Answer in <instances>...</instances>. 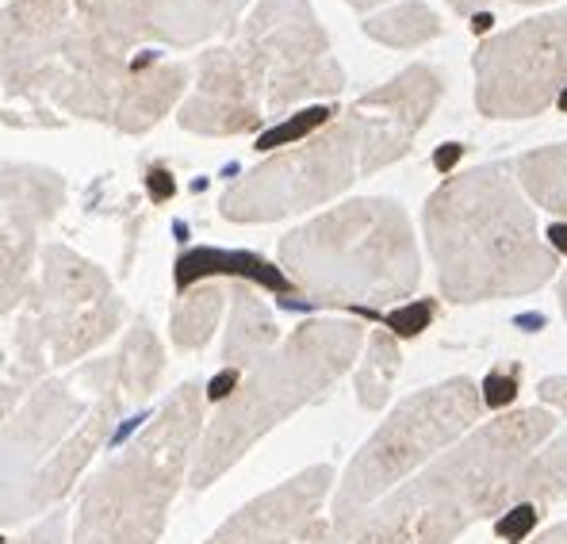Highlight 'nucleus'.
Masks as SVG:
<instances>
[{
  "label": "nucleus",
  "mask_w": 567,
  "mask_h": 544,
  "mask_svg": "<svg viewBox=\"0 0 567 544\" xmlns=\"http://www.w3.org/2000/svg\"><path fill=\"white\" fill-rule=\"evenodd\" d=\"M514 181L540 212L567 215V142L522 154L514 165Z\"/></svg>",
  "instance_id": "14"
},
{
  "label": "nucleus",
  "mask_w": 567,
  "mask_h": 544,
  "mask_svg": "<svg viewBox=\"0 0 567 544\" xmlns=\"http://www.w3.org/2000/svg\"><path fill=\"white\" fill-rule=\"evenodd\" d=\"M437 96L441 78L430 65H411L395 81L364 92L353 107L361 120V173H377L399 162L437 107Z\"/></svg>",
  "instance_id": "11"
},
{
  "label": "nucleus",
  "mask_w": 567,
  "mask_h": 544,
  "mask_svg": "<svg viewBox=\"0 0 567 544\" xmlns=\"http://www.w3.org/2000/svg\"><path fill=\"white\" fill-rule=\"evenodd\" d=\"M357 349H361V326L322 318V322L299 326L277 353L257 357L249 380L241 383L235 399H227L223 414L215 418L212 433L199 449L192 487H207L212 475L227 472L272 425H280L299 407L327 396L333 380L353 368Z\"/></svg>",
  "instance_id": "5"
},
{
  "label": "nucleus",
  "mask_w": 567,
  "mask_h": 544,
  "mask_svg": "<svg viewBox=\"0 0 567 544\" xmlns=\"http://www.w3.org/2000/svg\"><path fill=\"white\" fill-rule=\"evenodd\" d=\"M533 544H567V522L564 525H553L548 533H540V537L533 541Z\"/></svg>",
  "instance_id": "24"
},
{
  "label": "nucleus",
  "mask_w": 567,
  "mask_h": 544,
  "mask_svg": "<svg viewBox=\"0 0 567 544\" xmlns=\"http://www.w3.org/2000/svg\"><path fill=\"white\" fill-rule=\"evenodd\" d=\"M425 242L449 304L529 296L560 269L511 165H475L425 199Z\"/></svg>",
  "instance_id": "2"
},
{
  "label": "nucleus",
  "mask_w": 567,
  "mask_h": 544,
  "mask_svg": "<svg viewBox=\"0 0 567 544\" xmlns=\"http://www.w3.org/2000/svg\"><path fill=\"white\" fill-rule=\"evenodd\" d=\"M249 0H73V23L96 35L115 54L142 39L188 47L223 35L238 23Z\"/></svg>",
  "instance_id": "10"
},
{
  "label": "nucleus",
  "mask_w": 567,
  "mask_h": 544,
  "mask_svg": "<svg viewBox=\"0 0 567 544\" xmlns=\"http://www.w3.org/2000/svg\"><path fill=\"white\" fill-rule=\"evenodd\" d=\"M16 544H62V522H58V517H50L47 525H39L35 533H28V537L16 541Z\"/></svg>",
  "instance_id": "23"
},
{
  "label": "nucleus",
  "mask_w": 567,
  "mask_h": 544,
  "mask_svg": "<svg viewBox=\"0 0 567 544\" xmlns=\"http://www.w3.org/2000/svg\"><path fill=\"white\" fill-rule=\"evenodd\" d=\"M346 4L361 8V12H369V8H377V4H383V0H346Z\"/></svg>",
  "instance_id": "27"
},
{
  "label": "nucleus",
  "mask_w": 567,
  "mask_h": 544,
  "mask_svg": "<svg viewBox=\"0 0 567 544\" xmlns=\"http://www.w3.org/2000/svg\"><path fill=\"white\" fill-rule=\"evenodd\" d=\"M537 396L567 418V376H548V380H540Z\"/></svg>",
  "instance_id": "21"
},
{
  "label": "nucleus",
  "mask_w": 567,
  "mask_h": 544,
  "mask_svg": "<svg viewBox=\"0 0 567 544\" xmlns=\"http://www.w3.org/2000/svg\"><path fill=\"white\" fill-rule=\"evenodd\" d=\"M483 391H487V396H480V399L495 410L514 403V396H518V368H511V372H506V368H495V372L483 380Z\"/></svg>",
  "instance_id": "19"
},
{
  "label": "nucleus",
  "mask_w": 567,
  "mask_h": 544,
  "mask_svg": "<svg viewBox=\"0 0 567 544\" xmlns=\"http://www.w3.org/2000/svg\"><path fill=\"white\" fill-rule=\"evenodd\" d=\"M364 31H369L377 43L406 50V47H422L425 39L441 35V20L425 4H399L383 16H372V20L364 23Z\"/></svg>",
  "instance_id": "16"
},
{
  "label": "nucleus",
  "mask_w": 567,
  "mask_h": 544,
  "mask_svg": "<svg viewBox=\"0 0 567 544\" xmlns=\"http://www.w3.org/2000/svg\"><path fill=\"white\" fill-rule=\"evenodd\" d=\"M556 430V414L525 407L480 425L353 525L346 544H453L480 517L511 506L525 460Z\"/></svg>",
  "instance_id": "3"
},
{
  "label": "nucleus",
  "mask_w": 567,
  "mask_h": 544,
  "mask_svg": "<svg viewBox=\"0 0 567 544\" xmlns=\"http://www.w3.org/2000/svg\"><path fill=\"white\" fill-rule=\"evenodd\" d=\"M330 483L333 472L327 464L307 468L296 480L280 483L277 491L238 510L207 544H296L327 537V525L315 522V514H319Z\"/></svg>",
  "instance_id": "12"
},
{
  "label": "nucleus",
  "mask_w": 567,
  "mask_h": 544,
  "mask_svg": "<svg viewBox=\"0 0 567 544\" xmlns=\"http://www.w3.org/2000/svg\"><path fill=\"white\" fill-rule=\"evenodd\" d=\"M560 307H564V318H567V273H564V280H560Z\"/></svg>",
  "instance_id": "28"
},
{
  "label": "nucleus",
  "mask_w": 567,
  "mask_h": 544,
  "mask_svg": "<svg viewBox=\"0 0 567 544\" xmlns=\"http://www.w3.org/2000/svg\"><path fill=\"white\" fill-rule=\"evenodd\" d=\"M556 104H560V107H564V112H567V89L560 92V100H556Z\"/></svg>",
  "instance_id": "29"
},
{
  "label": "nucleus",
  "mask_w": 567,
  "mask_h": 544,
  "mask_svg": "<svg viewBox=\"0 0 567 544\" xmlns=\"http://www.w3.org/2000/svg\"><path fill=\"white\" fill-rule=\"evenodd\" d=\"M456 157H461V146H449V150H441V154L433 157V162H437V170H449V165H453Z\"/></svg>",
  "instance_id": "25"
},
{
  "label": "nucleus",
  "mask_w": 567,
  "mask_h": 544,
  "mask_svg": "<svg viewBox=\"0 0 567 544\" xmlns=\"http://www.w3.org/2000/svg\"><path fill=\"white\" fill-rule=\"evenodd\" d=\"M433 318V304H414V307H403V311H395L388 318V326L391 330H399L403 338H414V333H422L425 330V322Z\"/></svg>",
  "instance_id": "20"
},
{
  "label": "nucleus",
  "mask_w": 567,
  "mask_h": 544,
  "mask_svg": "<svg viewBox=\"0 0 567 544\" xmlns=\"http://www.w3.org/2000/svg\"><path fill=\"white\" fill-rule=\"evenodd\" d=\"M480 388L468 376H453V380L433 383L419 396L403 399L391 410L388 422L364 441L361 453L353 456L338 487V499H333V522L327 537L311 544H346L353 525L369 514L372 502L395 483H403L425 460L445 453L461 433H468L480 422Z\"/></svg>",
  "instance_id": "7"
},
{
  "label": "nucleus",
  "mask_w": 567,
  "mask_h": 544,
  "mask_svg": "<svg viewBox=\"0 0 567 544\" xmlns=\"http://www.w3.org/2000/svg\"><path fill=\"white\" fill-rule=\"evenodd\" d=\"M284 273L315 304L383 307L422 280L419 246L395 199H349L280 242Z\"/></svg>",
  "instance_id": "4"
},
{
  "label": "nucleus",
  "mask_w": 567,
  "mask_h": 544,
  "mask_svg": "<svg viewBox=\"0 0 567 544\" xmlns=\"http://www.w3.org/2000/svg\"><path fill=\"white\" fill-rule=\"evenodd\" d=\"M461 16H475L483 8H495V4H553V0H449Z\"/></svg>",
  "instance_id": "22"
},
{
  "label": "nucleus",
  "mask_w": 567,
  "mask_h": 544,
  "mask_svg": "<svg viewBox=\"0 0 567 544\" xmlns=\"http://www.w3.org/2000/svg\"><path fill=\"white\" fill-rule=\"evenodd\" d=\"M540 514H545V506H537V502H518V506H514L511 514H506L503 522L495 525L498 537L511 541V544H518V541L525 537V533H529L533 525L540 522Z\"/></svg>",
  "instance_id": "18"
},
{
  "label": "nucleus",
  "mask_w": 567,
  "mask_h": 544,
  "mask_svg": "<svg viewBox=\"0 0 567 544\" xmlns=\"http://www.w3.org/2000/svg\"><path fill=\"white\" fill-rule=\"evenodd\" d=\"M357 173H361V120L357 112H349L257 165L223 196V215L235 223L284 219V215L327 204L357 181Z\"/></svg>",
  "instance_id": "8"
},
{
  "label": "nucleus",
  "mask_w": 567,
  "mask_h": 544,
  "mask_svg": "<svg viewBox=\"0 0 567 544\" xmlns=\"http://www.w3.org/2000/svg\"><path fill=\"white\" fill-rule=\"evenodd\" d=\"M199 430L196 388H181L165 403L162 422L150 425L123 460L107 464L89 483L81 506L78 544H154L165 506L185 475L188 445Z\"/></svg>",
  "instance_id": "6"
},
{
  "label": "nucleus",
  "mask_w": 567,
  "mask_h": 544,
  "mask_svg": "<svg viewBox=\"0 0 567 544\" xmlns=\"http://www.w3.org/2000/svg\"><path fill=\"white\" fill-rule=\"evenodd\" d=\"M0 4H4V0H0Z\"/></svg>",
  "instance_id": "30"
},
{
  "label": "nucleus",
  "mask_w": 567,
  "mask_h": 544,
  "mask_svg": "<svg viewBox=\"0 0 567 544\" xmlns=\"http://www.w3.org/2000/svg\"><path fill=\"white\" fill-rule=\"evenodd\" d=\"M346 85L311 0H261L227 47L199 58V85L181 123L199 135H241Z\"/></svg>",
  "instance_id": "1"
},
{
  "label": "nucleus",
  "mask_w": 567,
  "mask_h": 544,
  "mask_svg": "<svg viewBox=\"0 0 567 544\" xmlns=\"http://www.w3.org/2000/svg\"><path fill=\"white\" fill-rule=\"evenodd\" d=\"M475 107L487 120L545 115L567 89V8L533 16L475 50Z\"/></svg>",
  "instance_id": "9"
},
{
  "label": "nucleus",
  "mask_w": 567,
  "mask_h": 544,
  "mask_svg": "<svg viewBox=\"0 0 567 544\" xmlns=\"http://www.w3.org/2000/svg\"><path fill=\"white\" fill-rule=\"evenodd\" d=\"M70 28V0H12L0 12V73L8 81L20 70L43 65Z\"/></svg>",
  "instance_id": "13"
},
{
  "label": "nucleus",
  "mask_w": 567,
  "mask_h": 544,
  "mask_svg": "<svg viewBox=\"0 0 567 544\" xmlns=\"http://www.w3.org/2000/svg\"><path fill=\"white\" fill-rule=\"evenodd\" d=\"M399 372V346L391 333L377 330L369 341V361L357 372V391H361V407L377 410L383 407V399L391 396V380Z\"/></svg>",
  "instance_id": "17"
},
{
  "label": "nucleus",
  "mask_w": 567,
  "mask_h": 544,
  "mask_svg": "<svg viewBox=\"0 0 567 544\" xmlns=\"http://www.w3.org/2000/svg\"><path fill=\"white\" fill-rule=\"evenodd\" d=\"M511 502H537V506L567 502V433L553 441L545 453L525 460L511 487Z\"/></svg>",
  "instance_id": "15"
},
{
  "label": "nucleus",
  "mask_w": 567,
  "mask_h": 544,
  "mask_svg": "<svg viewBox=\"0 0 567 544\" xmlns=\"http://www.w3.org/2000/svg\"><path fill=\"white\" fill-rule=\"evenodd\" d=\"M553 242H556L553 249H567V227H564V223H556V227H553Z\"/></svg>",
  "instance_id": "26"
}]
</instances>
